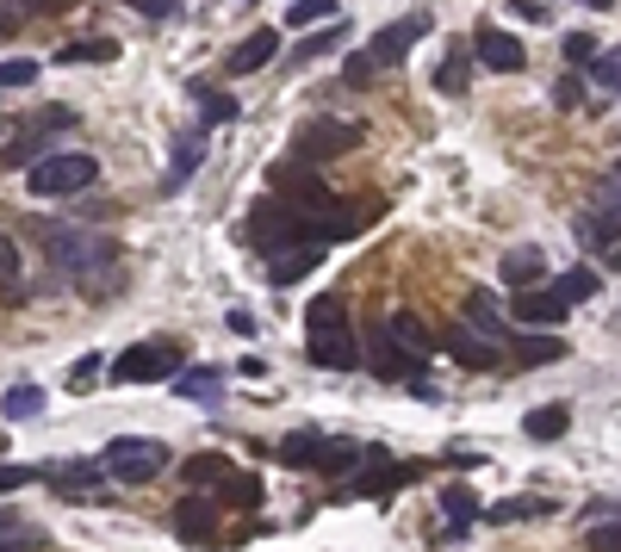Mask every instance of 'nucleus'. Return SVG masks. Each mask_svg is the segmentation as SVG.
<instances>
[{"mask_svg": "<svg viewBox=\"0 0 621 552\" xmlns=\"http://www.w3.org/2000/svg\"><path fill=\"white\" fill-rule=\"evenodd\" d=\"M367 361H373V373L379 379H391V385H405V379H417V366L398 354V342H391L386 329H373V342H367Z\"/></svg>", "mask_w": 621, "mask_h": 552, "instance_id": "aec40b11", "label": "nucleus"}, {"mask_svg": "<svg viewBox=\"0 0 621 552\" xmlns=\"http://www.w3.org/2000/svg\"><path fill=\"white\" fill-rule=\"evenodd\" d=\"M423 32H429V13H410V20L386 25V32H379V38H373L367 50H361V62H367L373 75H386V69H398V62L410 57V44L423 38Z\"/></svg>", "mask_w": 621, "mask_h": 552, "instance_id": "1a4fd4ad", "label": "nucleus"}, {"mask_svg": "<svg viewBox=\"0 0 621 552\" xmlns=\"http://www.w3.org/2000/svg\"><path fill=\"white\" fill-rule=\"evenodd\" d=\"M194 106L206 113V125H231V118H243V106H236L231 94H218L212 81H194Z\"/></svg>", "mask_w": 621, "mask_h": 552, "instance_id": "bb28decb", "label": "nucleus"}, {"mask_svg": "<svg viewBox=\"0 0 621 552\" xmlns=\"http://www.w3.org/2000/svg\"><path fill=\"white\" fill-rule=\"evenodd\" d=\"M38 478H44V466H0V496L25 491V484H38Z\"/></svg>", "mask_w": 621, "mask_h": 552, "instance_id": "ea45409f", "label": "nucleus"}, {"mask_svg": "<svg viewBox=\"0 0 621 552\" xmlns=\"http://www.w3.org/2000/svg\"><path fill=\"white\" fill-rule=\"evenodd\" d=\"M175 398H194V403L224 398V366H187V373H175Z\"/></svg>", "mask_w": 621, "mask_h": 552, "instance_id": "4be33fe9", "label": "nucleus"}, {"mask_svg": "<svg viewBox=\"0 0 621 552\" xmlns=\"http://www.w3.org/2000/svg\"><path fill=\"white\" fill-rule=\"evenodd\" d=\"M609 180H616V187H621V162H616V168H609Z\"/></svg>", "mask_w": 621, "mask_h": 552, "instance_id": "5fc2aeb1", "label": "nucleus"}, {"mask_svg": "<svg viewBox=\"0 0 621 552\" xmlns=\"http://www.w3.org/2000/svg\"><path fill=\"white\" fill-rule=\"evenodd\" d=\"M38 81V62L32 57H7L0 62V87H32Z\"/></svg>", "mask_w": 621, "mask_h": 552, "instance_id": "58836bf2", "label": "nucleus"}, {"mask_svg": "<svg viewBox=\"0 0 621 552\" xmlns=\"http://www.w3.org/2000/svg\"><path fill=\"white\" fill-rule=\"evenodd\" d=\"M324 20H336V0H292L286 7V25H298V32H310Z\"/></svg>", "mask_w": 621, "mask_h": 552, "instance_id": "f704fd0d", "label": "nucleus"}, {"mask_svg": "<svg viewBox=\"0 0 621 552\" xmlns=\"http://www.w3.org/2000/svg\"><path fill=\"white\" fill-rule=\"evenodd\" d=\"M547 273V261H541V248H509L504 255V286H535V280H541Z\"/></svg>", "mask_w": 621, "mask_h": 552, "instance_id": "393cba45", "label": "nucleus"}, {"mask_svg": "<svg viewBox=\"0 0 621 552\" xmlns=\"http://www.w3.org/2000/svg\"><path fill=\"white\" fill-rule=\"evenodd\" d=\"M472 50H479V62L497 69V75H523L528 69L523 38H509V32H497V25H479V32H472Z\"/></svg>", "mask_w": 621, "mask_h": 552, "instance_id": "9b49d317", "label": "nucleus"}, {"mask_svg": "<svg viewBox=\"0 0 621 552\" xmlns=\"http://www.w3.org/2000/svg\"><path fill=\"white\" fill-rule=\"evenodd\" d=\"M466 329H479L485 342H504V310H497V298L485 286L466 292Z\"/></svg>", "mask_w": 621, "mask_h": 552, "instance_id": "412c9836", "label": "nucleus"}, {"mask_svg": "<svg viewBox=\"0 0 621 552\" xmlns=\"http://www.w3.org/2000/svg\"><path fill=\"white\" fill-rule=\"evenodd\" d=\"M361 125H330V118H317V125H298V137H292V155L298 162H330V155H349L361 150Z\"/></svg>", "mask_w": 621, "mask_h": 552, "instance_id": "0eeeda50", "label": "nucleus"}, {"mask_svg": "<svg viewBox=\"0 0 621 552\" xmlns=\"http://www.w3.org/2000/svg\"><path fill=\"white\" fill-rule=\"evenodd\" d=\"M324 261V243H298V248H280L268 255V286H298L310 267Z\"/></svg>", "mask_w": 621, "mask_h": 552, "instance_id": "f3484780", "label": "nucleus"}, {"mask_svg": "<svg viewBox=\"0 0 621 552\" xmlns=\"http://www.w3.org/2000/svg\"><path fill=\"white\" fill-rule=\"evenodd\" d=\"M231 503L236 509H255V503H261V484H255V478H231Z\"/></svg>", "mask_w": 621, "mask_h": 552, "instance_id": "a18cd8bd", "label": "nucleus"}, {"mask_svg": "<svg viewBox=\"0 0 621 552\" xmlns=\"http://www.w3.org/2000/svg\"><path fill=\"white\" fill-rule=\"evenodd\" d=\"M590 75H597L609 94H621V44H616V50H597V57H590Z\"/></svg>", "mask_w": 621, "mask_h": 552, "instance_id": "4c0bfd02", "label": "nucleus"}, {"mask_svg": "<svg viewBox=\"0 0 621 552\" xmlns=\"http://www.w3.org/2000/svg\"><path fill=\"white\" fill-rule=\"evenodd\" d=\"M597 199H602V218H616V224H621V187H616V180H602Z\"/></svg>", "mask_w": 621, "mask_h": 552, "instance_id": "09e8293b", "label": "nucleus"}, {"mask_svg": "<svg viewBox=\"0 0 621 552\" xmlns=\"http://www.w3.org/2000/svg\"><path fill=\"white\" fill-rule=\"evenodd\" d=\"M354 459H361V447H354V441H324V447H317V459H310V472H349Z\"/></svg>", "mask_w": 621, "mask_h": 552, "instance_id": "2f4dec72", "label": "nucleus"}, {"mask_svg": "<svg viewBox=\"0 0 621 552\" xmlns=\"http://www.w3.org/2000/svg\"><path fill=\"white\" fill-rule=\"evenodd\" d=\"M162 466H168V447L150 441V435H118L113 447L99 454V472L118 478V484H150Z\"/></svg>", "mask_w": 621, "mask_h": 552, "instance_id": "39448f33", "label": "nucleus"}, {"mask_svg": "<svg viewBox=\"0 0 621 552\" xmlns=\"http://www.w3.org/2000/svg\"><path fill=\"white\" fill-rule=\"evenodd\" d=\"M268 187H273V199H286V205L305 211V218H317V211L336 205V192L324 187V174H310L305 162H280V168H268Z\"/></svg>", "mask_w": 621, "mask_h": 552, "instance_id": "423d86ee", "label": "nucleus"}, {"mask_svg": "<svg viewBox=\"0 0 621 552\" xmlns=\"http://www.w3.org/2000/svg\"><path fill=\"white\" fill-rule=\"evenodd\" d=\"M180 472L194 478V484H224V478H231V459H224V454H194Z\"/></svg>", "mask_w": 621, "mask_h": 552, "instance_id": "72a5a7b5", "label": "nucleus"}, {"mask_svg": "<svg viewBox=\"0 0 621 552\" xmlns=\"http://www.w3.org/2000/svg\"><path fill=\"white\" fill-rule=\"evenodd\" d=\"M113 385H155V379H175V348H162V342H137L125 348L113 366Z\"/></svg>", "mask_w": 621, "mask_h": 552, "instance_id": "6e6552de", "label": "nucleus"}, {"mask_svg": "<svg viewBox=\"0 0 621 552\" xmlns=\"http://www.w3.org/2000/svg\"><path fill=\"white\" fill-rule=\"evenodd\" d=\"M516 354H523V366H547V361H560V354H565V342H560V336H523Z\"/></svg>", "mask_w": 621, "mask_h": 552, "instance_id": "c9c22d12", "label": "nucleus"}, {"mask_svg": "<svg viewBox=\"0 0 621 552\" xmlns=\"http://www.w3.org/2000/svg\"><path fill=\"white\" fill-rule=\"evenodd\" d=\"M113 57H118L113 38H81V44H62L57 62H113Z\"/></svg>", "mask_w": 621, "mask_h": 552, "instance_id": "e433bc0d", "label": "nucleus"}, {"mask_svg": "<svg viewBox=\"0 0 621 552\" xmlns=\"http://www.w3.org/2000/svg\"><path fill=\"white\" fill-rule=\"evenodd\" d=\"M317 447H324V428H292V435L280 441V466H298V472H310Z\"/></svg>", "mask_w": 621, "mask_h": 552, "instance_id": "a878e982", "label": "nucleus"}, {"mask_svg": "<svg viewBox=\"0 0 621 552\" xmlns=\"http://www.w3.org/2000/svg\"><path fill=\"white\" fill-rule=\"evenodd\" d=\"M305 342H310V361L324 366V373H354L361 366V342H354L342 298H317L305 310Z\"/></svg>", "mask_w": 621, "mask_h": 552, "instance_id": "f03ea898", "label": "nucleus"}, {"mask_svg": "<svg viewBox=\"0 0 621 552\" xmlns=\"http://www.w3.org/2000/svg\"><path fill=\"white\" fill-rule=\"evenodd\" d=\"M175 533L180 540H194V547H212L218 540V509L206 503V496H187L175 509Z\"/></svg>", "mask_w": 621, "mask_h": 552, "instance_id": "a211bd4d", "label": "nucleus"}, {"mask_svg": "<svg viewBox=\"0 0 621 552\" xmlns=\"http://www.w3.org/2000/svg\"><path fill=\"white\" fill-rule=\"evenodd\" d=\"M44 547V528H32L25 515H0V552H32Z\"/></svg>", "mask_w": 621, "mask_h": 552, "instance_id": "cd10ccee", "label": "nucleus"}, {"mask_svg": "<svg viewBox=\"0 0 621 552\" xmlns=\"http://www.w3.org/2000/svg\"><path fill=\"white\" fill-rule=\"evenodd\" d=\"M342 38H349V25H342V20H330V25H324V32H310V38L298 44V50H292V62H317V57H324V50H336V44H342Z\"/></svg>", "mask_w": 621, "mask_h": 552, "instance_id": "c756f323", "label": "nucleus"}, {"mask_svg": "<svg viewBox=\"0 0 621 552\" xmlns=\"http://www.w3.org/2000/svg\"><path fill=\"white\" fill-rule=\"evenodd\" d=\"M572 428V403H541V410H528L523 416V435L528 441H560Z\"/></svg>", "mask_w": 621, "mask_h": 552, "instance_id": "b1692460", "label": "nucleus"}, {"mask_svg": "<svg viewBox=\"0 0 621 552\" xmlns=\"http://www.w3.org/2000/svg\"><path fill=\"white\" fill-rule=\"evenodd\" d=\"M547 503L541 496H504V503H491L485 521H497V528H509V521H528V515H541Z\"/></svg>", "mask_w": 621, "mask_h": 552, "instance_id": "7c9ffc66", "label": "nucleus"}, {"mask_svg": "<svg viewBox=\"0 0 621 552\" xmlns=\"http://www.w3.org/2000/svg\"><path fill=\"white\" fill-rule=\"evenodd\" d=\"M553 99H560L565 113H572V106H584V87H578V75H565L560 87H553Z\"/></svg>", "mask_w": 621, "mask_h": 552, "instance_id": "49530a36", "label": "nucleus"}, {"mask_svg": "<svg viewBox=\"0 0 621 552\" xmlns=\"http://www.w3.org/2000/svg\"><path fill=\"white\" fill-rule=\"evenodd\" d=\"M44 248H50V261L69 273V280H87L94 292H106L118 280V243L113 236H94V230H44Z\"/></svg>", "mask_w": 621, "mask_h": 552, "instance_id": "f257e3e1", "label": "nucleus"}, {"mask_svg": "<svg viewBox=\"0 0 621 552\" xmlns=\"http://www.w3.org/2000/svg\"><path fill=\"white\" fill-rule=\"evenodd\" d=\"M584 7H597V13H609V7H616V0H584Z\"/></svg>", "mask_w": 621, "mask_h": 552, "instance_id": "864d4df0", "label": "nucleus"}, {"mask_svg": "<svg viewBox=\"0 0 621 552\" xmlns=\"http://www.w3.org/2000/svg\"><path fill=\"white\" fill-rule=\"evenodd\" d=\"M199 162H206V131H199V125H187V131L175 137V155H168V174H162V187L180 192V187H187V180L199 174Z\"/></svg>", "mask_w": 621, "mask_h": 552, "instance_id": "2eb2a0df", "label": "nucleus"}, {"mask_svg": "<svg viewBox=\"0 0 621 552\" xmlns=\"http://www.w3.org/2000/svg\"><path fill=\"white\" fill-rule=\"evenodd\" d=\"M44 478H50L62 496H81V491H94L106 472H99V459H50V466H44Z\"/></svg>", "mask_w": 621, "mask_h": 552, "instance_id": "6ab92c4d", "label": "nucleus"}, {"mask_svg": "<svg viewBox=\"0 0 621 552\" xmlns=\"http://www.w3.org/2000/svg\"><path fill=\"white\" fill-rule=\"evenodd\" d=\"M249 243L261 248V255H280V248L317 243V236H310L305 211H292L286 199H261V205L249 211Z\"/></svg>", "mask_w": 621, "mask_h": 552, "instance_id": "20e7f679", "label": "nucleus"}, {"mask_svg": "<svg viewBox=\"0 0 621 552\" xmlns=\"http://www.w3.org/2000/svg\"><path fill=\"white\" fill-rule=\"evenodd\" d=\"M99 366H106V361H99V354H81V361L69 366V391H87V385L99 379Z\"/></svg>", "mask_w": 621, "mask_h": 552, "instance_id": "79ce46f5", "label": "nucleus"}, {"mask_svg": "<svg viewBox=\"0 0 621 552\" xmlns=\"http://www.w3.org/2000/svg\"><path fill=\"white\" fill-rule=\"evenodd\" d=\"M442 515H447V533H466L472 521H479V496H472V484H447L442 491Z\"/></svg>", "mask_w": 621, "mask_h": 552, "instance_id": "5701e85b", "label": "nucleus"}, {"mask_svg": "<svg viewBox=\"0 0 621 552\" xmlns=\"http://www.w3.org/2000/svg\"><path fill=\"white\" fill-rule=\"evenodd\" d=\"M367 81H373V69L361 57H349V87H367Z\"/></svg>", "mask_w": 621, "mask_h": 552, "instance_id": "8fccbe9b", "label": "nucleus"}, {"mask_svg": "<svg viewBox=\"0 0 621 552\" xmlns=\"http://www.w3.org/2000/svg\"><path fill=\"white\" fill-rule=\"evenodd\" d=\"M20 13H50V7H62V0H13Z\"/></svg>", "mask_w": 621, "mask_h": 552, "instance_id": "3c124183", "label": "nucleus"}, {"mask_svg": "<svg viewBox=\"0 0 621 552\" xmlns=\"http://www.w3.org/2000/svg\"><path fill=\"white\" fill-rule=\"evenodd\" d=\"M572 230H578V243L590 248V255H602V267H621V224H616V218H602V211H584Z\"/></svg>", "mask_w": 621, "mask_h": 552, "instance_id": "dca6fc26", "label": "nucleus"}, {"mask_svg": "<svg viewBox=\"0 0 621 552\" xmlns=\"http://www.w3.org/2000/svg\"><path fill=\"white\" fill-rule=\"evenodd\" d=\"M137 7H143V13H155V20H162V13H175V0H137Z\"/></svg>", "mask_w": 621, "mask_h": 552, "instance_id": "603ef678", "label": "nucleus"}, {"mask_svg": "<svg viewBox=\"0 0 621 552\" xmlns=\"http://www.w3.org/2000/svg\"><path fill=\"white\" fill-rule=\"evenodd\" d=\"M99 180V162L87 150H57L44 155V162H32V174H25V187L38 192V199H69V192L94 187Z\"/></svg>", "mask_w": 621, "mask_h": 552, "instance_id": "7ed1b4c3", "label": "nucleus"}, {"mask_svg": "<svg viewBox=\"0 0 621 552\" xmlns=\"http://www.w3.org/2000/svg\"><path fill=\"white\" fill-rule=\"evenodd\" d=\"M597 57V38H590V32H572V38H565V62H590Z\"/></svg>", "mask_w": 621, "mask_h": 552, "instance_id": "c03bdc74", "label": "nucleus"}, {"mask_svg": "<svg viewBox=\"0 0 621 552\" xmlns=\"http://www.w3.org/2000/svg\"><path fill=\"white\" fill-rule=\"evenodd\" d=\"M398 342V354H405L410 366H429V354H435V336L423 329V317H410V310H391L386 324H379Z\"/></svg>", "mask_w": 621, "mask_h": 552, "instance_id": "f8f14e48", "label": "nucleus"}, {"mask_svg": "<svg viewBox=\"0 0 621 552\" xmlns=\"http://www.w3.org/2000/svg\"><path fill=\"white\" fill-rule=\"evenodd\" d=\"M435 87H442V94H460V87H466V62H460V50H447V62L435 69Z\"/></svg>", "mask_w": 621, "mask_h": 552, "instance_id": "a19ab883", "label": "nucleus"}, {"mask_svg": "<svg viewBox=\"0 0 621 552\" xmlns=\"http://www.w3.org/2000/svg\"><path fill=\"white\" fill-rule=\"evenodd\" d=\"M442 348H447V354H454L460 366H472V373H497V366H504V342H485L479 329H466V324L447 329Z\"/></svg>", "mask_w": 621, "mask_h": 552, "instance_id": "9d476101", "label": "nucleus"}, {"mask_svg": "<svg viewBox=\"0 0 621 552\" xmlns=\"http://www.w3.org/2000/svg\"><path fill=\"white\" fill-rule=\"evenodd\" d=\"M590 552H621V515L602 521V528H590Z\"/></svg>", "mask_w": 621, "mask_h": 552, "instance_id": "37998d69", "label": "nucleus"}, {"mask_svg": "<svg viewBox=\"0 0 621 552\" xmlns=\"http://www.w3.org/2000/svg\"><path fill=\"white\" fill-rule=\"evenodd\" d=\"M273 57H280V32H273V25H261V32H249V38L224 57V75H255V69H268Z\"/></svg>", "mask_w": 621, "mask_h": 552, "instance_id": "4468645a", "label": "nucleus"}, {"mask_svg": "<svg viewBox=\"0 0 621 552\" xmlns=\"http://www.w3.org/2000/svg\"><path fill=\"white\" fill-rule=\"evenodd\" d=\"M516 317H523V329H560L565 317H572V305H565L553 286H547V292L523 286V292H516Z\"/></svg>", "mask_w": 621, "mask_h": 552, "instance_id": "ddd939ff", "label": "nucleus"}, {"mask_svg": "<svg viewBox=\"0 0 621 552\" xmlns=\"http://www.w3.org/2000/svg\"><path fill=\"white\" fill-rule=\"evenodd\" d=\"M38 410H44L38 385H13V391L0 398V416H7V422H25V416H38Z\"/></svg>", "mask_w": 621, "mask_h": 552, "instance_id": "c85d7f7f", "label": "nucleus"}, {"mask_svg": "<svg viewBox=\"0 0 621 552\" xmlns=\"http://www.w3.org/2000/svg\"><path fill=\"white\" fill-rule=\"evenodd\" d=\"M20 273V248H13V236H0V280H13Z\"/></svg>", "mask_w": 621, "mask_h": 552, "instance_id": "de8ad7c7", "label": "nucleus"}, {"mask_svg": "<svg viewBox=\"0 0 621 552\" xmlns=\"http://www.w3.org/2000/svg\"><path fill=\"white\" fill-rule=\"evenodd\" d=\"M553 292H560L565 305H584V298H597V273H590V267H572V273L553 280Z\"/></svg>", "mask_w": 621, "mask_h": 552, "instance_id": "473e14b6", "label": "nucleus"}]
</instances>
